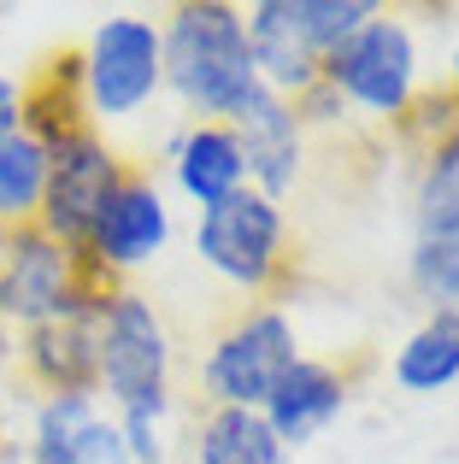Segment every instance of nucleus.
Instances as JSON below:
<instances>
[{
  "instance_id": "10",
  "label": "nucleus",
  "mask_w": 459,
  "mask_h": 464,
  "mask_svg": "<svg viewBox=\"0 0 459 464\" xmlns=\"http://www.w3.org/2000/svg\"><path fill=\"white\" fill-rule=\"evenodd\" d=\"M165 241H171V206L153 188V177H136L124 170L118 194L106 200V212L94 218L89 247H83V265H89L101 283H112V271H136V265L160 259Z\"/></svg>"
},
{
  "instance_id": "18",
  "label": "nucleus",
  "mask_w": 459,
  "mask_h": 464,
  "mask_svg": "<svg viewBox=\"0 0 459 464\" xmlns=\"http://www.w3.org/2000/svg\"><path fill=\"white\" fill-rule=\"evenodd\" d=\"M47 188V148L30 130H0V224L30 229Z\"/></svg>"
},
{
  "instance_id": "3",
  "label": "nucleus",
  "mask_w": 459,
  "mask_h": 464,
  "mask_svg": "<svg viewBox=\"0 0 459 464\" xmlns=\"http://www.w3.org/2000/svg\"><path fill=\"white\" fill-rule=\"evenodd\" d=\"M112 283H101V276L83 265V253L59 247L54 236H42V229H12V247L6 259H0V324L12 329H42L54 324V317H71L77 306H89L94 295H106Z\"/></svg>"
},
{
  "instance_id": "1",
  "label": "nucleus",
  "mask_w": 459,
  "mask_h": 464,
  "mask_svg": "<svg viewBox=\"0 0 459 464\" xmlns=\"http://www.w3.org/2000/svg\"><path fill=\"white\" fill-rule=\"evenodd\" d=\"M165 47V89L183 106H195L200 124H230L248 94H259V71H253L248 24L224 0H189L160 24Z\"/></svg>"
},
{
  "instance_id": "14",
  "label": "nucleus",
  "mask_w": 459,
  "mask_h": 464,
  "mask_svg": "<svg viewBox=\"0 0 459 464\" xmlns=\"http://www.w3.org/2000/svg\"><path fill=\"white\" fill-rule=\"evenodd\" d=\"M342 400H347L342 371H330L324 359H307V353H300V359L277 376L271 400H265L259 411H265V423H271V435L283 447H307L342 418Z\"/></svg>"
},
{
  "instance_id": "19",
  "label": "nucleus",
  "mask_w": 459,
  "mask_h": 464,
  "mask_svg": "<svg viewBox=\"0 0 459 464\" xmlns=\"http://www.w3.org/2000/svg\"><path fill=\"white\" fill-rule=\"evenodd\" d=\"M0 130H24V89L0 77Z\"/></svg>"
},
{
  "instance_id": "16",
  "label": "nucleus",
  "mask_w": 459,
  "mask_h": 464,
  "mask_svg": "<svg viewBox=\"0 0 459 464\" xmlns=\"http://www.w3.org/2000/svg\"><path fill=\"white\" fill-rule=\"evenodd\" d=\"M195 459H200V464H283L288 447L271 435L265 411H248V406H212L207 418H200Z\"/></svg>"
},
{
  "instance_id": "12",
  "label": "nucleus",
  "mask_w": 459,
  "mask_h": 464,
  "mask_svg": "<svg viewBox=\"0 0 459 464\" xmlns=\"http://www.w3.org/2000/svg\"><path fill=\"white\" fill-rule=\"evenodd\" d=\"M30 459L35 464H130V447L118 435V418L101 406V394H47L35 406Z\"/></svg>"
},
{
  "instance_id": "13",
  "label": "nucleus",
  "mask_w": 459,
  "mask_h": 464,
  "mask_svg": "<svg viewBox=\"0 0 459 464\" xmlns=\"http://www.w3.org/2000/svg\"><path fill=\"white\" fill-rule=\"evenodd\" d=\"M24 364L47 394H94L101 382V295L24 335Z\"/></svg>"
},
{
  "instance_id": "22",
  "label": "nucleus",
  "mask_w": 459,
  "mask_h": 464,
  "mask_svg": "<svg viewBox=\"0 0 459 464\" xmlns=\"http://www.w3.org/2000/svg\"><path fill=\"white\" fill-rule=\"evenodd\" d=\"M0 464H6V459H0Z\"/></svg>"
},
{
  "instance_id": "8",
  "label": "nucleus",
  "mask_w": 459,
  "mask_h": 464,
  "mask_svg": "<svg viewBox=\"0 0 459 464\" xmlns=\"http://www.w3.org/2000/svg\"><path fill=\"white\" fill-rule=\"evenodd\" d=\"M413 283L430 312L459 317V118L436 136L418 177V236H413Z\"/></svg>"
},
{
  "instance_id": "11",
  "label": "nucleus",
  "mask_w": 459,
  "mask_h": 464,
  "mask_svg": "<svg viewBox=\"0 0 459 464\" xmlns=\"http://www.w3.org/2000/svg\"><path fill=\"white\" fill-rule=\"evenodd\" d=\"M230 130H236L241 159H248V188H259L265 200H283L300 182V159H307V124H300V112L283 94L259 89V94H248V106L230 112Z\"/></svg>"
},
{
  "instance_id": "15",
  "label": "nucleus",
  "mask_w": 459,
  "mask_h": 464,
  "mask_svg": "<svg viewBox=\"0 0 459 464\" xmlns=\"http://www.w3.org/2000/svg\"><path fill=\"white\" fill-rule=\"evenodd\" d=\"M171 170H177V188L207 212L219 206L224 194L248 188V159H241V141L230 124H195L177 136L171 148Z\"/></svg>"
},
{
  "instance_id": "9",
  "label": "nucleus",
  "mask_w": 459,
  "mask_h": 464,
  "mask_svg": "<svg viewBox=\"0 0 459 464\" xmlns=\"http://www.w3.org/2000/svg\"><path fill=\"white\" fill-rule=\"evenodd\" d=\"M295 359H300L295 353V324H288L277 306H259V312L236 317V324L212 341L207 364H200V382H207L212 406L259 411L265 400H271L277 376H283Z\"/></svg>"
},
{
  "instance_id": "7",
  "label": "nucleus",
  "mask_w": 459,
  "mask_h": 464,
  "mask_svg": "<svg viewBox=\"0 0 459 464\" xmlns=\"http://www.w3.org/2000/svg\"><path fill=\"white\" fill-rule=\"evenodd\" d=\"M195 253L241 295H265L283 276V206L236 188L195 218Z\"/></svg>"
},
{
  "instance_id": "4",
  "label": "nucleus",
  "mask_w": 459,
  "mask_h": 464,
  "mask_svg": "<svg viewBox=\"0 0 459 464\" xmlns=\"http://www.w3.org/2000/svg\"><path fill=\"white\" fill-rule=\"evenodd\" d=\"M77 82H83V112L89 118H136L165 89L160 24L136 18V12L101 18L77 59Z\"/></svg>"
},
{
  "instance_id": "21",
  "label": "nucleus",
  "mask_w": 459,
  "mask_h": 464,
  "mask_svg": "<svg viewBox=\"0 0 459 464\" xmlns=\"http://www.w3.org/2000/svg\"><path fill=\"white\" fill-rule=\"evenodd\" d=\"M454 94H459V47H454Z\"/></svg>"
},
{
  "instance_id": "5",
  "label": "nucleus",
  "mask_w": 459,
  "mask_h": 464,
  "mask_svg": "<svg viewBox=\"0 0 459 464\" xmlns=\"http://www.w3.org/2000/svg\"><path fill=\"white\" fill-rule=\"evenodd\" d=\"M124 182V165L106 148V136L94 124H77L65 136L47 141V188H42V212H35V229L54 236L59 247L83 253L89 247L94 218L106 212V200Z\"/></svg>"
},
{
  "instance_id": "2",
  "label": "nucleus",
  "mask_w": 459,
  "mask_h": 464,
  "mask_svg": "<svg viewBox=\"0 0 459 464\" xmlns=\"http://www.w3.org/2000/svg\"><path fill=\"white\" fill-rule=\"evenodd\" d=\"M94 394L112 400V411L165 418L171 411V335L160 312L136 288H106L101 295V382Z\"/></svg>"
},
{
  "instance_id": "17",
  "label": "nucleus",
  "mask_w": 459,
  "mask_h": 464,
  "mask_svg": "<svg viewBox=\"0 0 459 464\" xmlns=\"http://www.w3.org/2000/svg\"><path fill=\"white\" fill-rule=\"evenodd\" d=\"M395 382L406 394H436V388L459 382V317L430 312L395 353Z\"/></svg>"
},
{
  "instance_id": "20",
  "label": "nucleus",
  "mask_w": 459,
  "mask_h": 464,
  "mask_svg": "<svg viewBox=\"0 0 459 464\" xmlns=\"http://www.w3.org/2000/svg\"><path fill=\"white\" fill-rule=\"evenodd\" d=\"M6 247H12V229H6V224H0V259H6Z\"/></svg>"
},
{
  "instance_id": "6",
  "label": "nucleus",
  "mask_w": 459,
  "mask_h": 464,
  "mask_svg": "<svg viewBox=\"0 0 459 464\" xmlns=\"http://www.w3.org/2000/svg\"><path fill=\"white\" fill-rule=\"evenodd\" d=\"M324 89L371 118H401L418 94V42L401 18H371L324 59Z\"/></svg>"
}]
</instances>
